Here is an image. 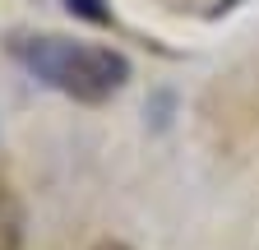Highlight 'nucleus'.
Instances as JSON below:
<instances>
[{
  "mask_svg": "<svg viewBox=\"0 0 259 250\" xmlns=\"http://www.w3.org/2000/svg\"><path fill=\"white\" fill-rule=\"evenodd\" d=\"M10 56L32 79H42L47 88L65 93L74 102H88V107L116 98L130 84V60L120 51L56 37V33H19V37H10Z\"/></svg>",
  "mask_w": 259,
  "mask_h": 250,
  "instance_id": "f257e3e1",
  "label": "nucleus"
},
{
  "mask_svg": "<svg viewBox=\"0 0 259 250\" xmlns=\"http://www.w3.org/2000/svg\"><path fill=\"white\" fill-rule=\"evenodd\" d=\"M19 241H23V218H19V209L0 195V250H19Z\"/></svg>",
  "mask_w": 259,
  "mask_h": 250,
  "instance_id": "f03ea898",
  "label": "nucleus"
},
{
  "mask_svg": "<svg viewBox=\"0 0 259 250\" xmlns=\"http://www.w3.org/2000/svg\"><path fill=\"white\" fill-rule=\"evenodd\" d=\"M70 14L88 19V23H111V10H102V0H65Z\"/></svg>",
  "mask_w": 259,
  "mask_h": 250,
  "instance_id": "7ed1b4c3",
  "label": "nucleus"
},
{
  "mask_svg": "<svg viewBox=\"0 0 259 250\" xmlns=\"http://www.w3.org/2000/svg\"><path fill=\"white\" fill-rule=\"evenodd\" d=\"M97 250H130V245H125V241H102Z\"/></svg>",
  "mask_w": 259,
  "mask_h": 250,
  "instance_id": "20e7f679",
  "label": "nucleus"
}]
</instances>
